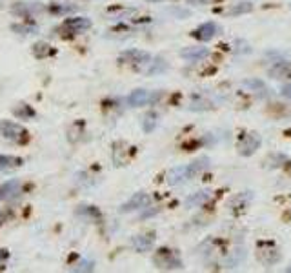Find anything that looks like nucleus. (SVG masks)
Returning a JSON list of instances; mask_svg holds the SVG:
<instances>
[{"mask_svg":"<svg viewBox=\"0 0 291 273\" xmlns=\"http://www.w3.org/2000/svg\"><path fill=\"white\" fill-rule=\"evenodd\" d=\"M218 33H220V27H218L215 22H204V24H200V26L193 31L195 39L204 40V42L206 40H211L213 37H217Z\"/></svg>","mask_w":291,"mask_h":273,"instance_id":"nucleus-9","label":"nucleus"},{"mask_svg":"<svg viewBox=\"0 0 291 273\" xmlns=\"http://www.w3.org/2000/svg\"><path fill=\"white\" fill-rule=\"evenodd\" d=\"M287 271H291V266H289V268H287Z\"/></svg>","mask_w":291,"mask_h":273,"instance_id":"nucleus-25","label":"nucleus"},{"mask_svg":"<svg viewBox=\"0 0 291 273\" xmlns=\"http://www.w3.org/2000/svg\"><path fill=\"white\" fill-rule=\"evenodd\" d=\"M261 137L256 133H248V135H244L242 140L239 142V153L244 157H249L253 155V153L261 147Z\"/></svg>","mask_w":291,"mask_h":273,"instance_id":"nucleus-4","label":"nucleus"},{"mask_svg":"<svg viewBox=\"0 0 291 273\" xmlns=\"http://www.w3.org/2000/svg\"><path fill=\"white\" fill-rule=\"evenodd\" d=\"M156 113H148L146 117H144V122H142V128H144V131L146 133H149V131H153L155 130V126H156Z\"/></svg>","mask_w":291,"mask_h":273,"instance_id":"nucleus-18","label":"nucleus"},{"mask_svg":"<svg viewBox=\"0 0 291 273\" xmlns=\"http://www.w3.org/2000/svg\"><path fill=\"white\" fill-rule=\"evenodd\" d=\"M158 97L160 95H151V93L146 91V89H135V91H131L130 93L127 102H130V106H133V108H140V106H146V104L155 102Z\"/></svg>","mask_w":291,"mask_h":273,"instance_id":"nucleus-6","label":"nucleus"},{"mask_svg":"<svg viewBox=\"0 0 291 273\" xmlns=\"http://www.w3.org/2000/svg\"><path fill=\"white\" fill-rule=\"evenodd\" d=\"M75 271H91L93 269V262L91 260H82L80 264L77 266V268H73Z\"/></svg>","mask_w":291,"mask_h":273,"instance_id":"nucleus-21","label":"nucleus"},{"mask_svg":"<svg viewBox=\"0 0 291 273\" xmlns=\"http://www.w3.org/2000/svg\"><path fill=\"white\" fill-rule=\"evenodd\" d=\"M251 51V46L244 39H239L235 40V53H249Z\"/></svg>","mask_w":291,"mask_h":273,"instance_id":"nucleus-20","label":"nucleus"},{"mask_svg":"<svg viewBox=\"0 0 291 273\" xmlns=\"http://www.w3.org/2000/svg\"><path fill=\"white\" fill-rule=\"evenodd\" d=\"M208 199H209V191H199V193H193V195L186 200V208H195V206H200V204H204Z\"/></svg>","mask_w":291,"mask_h":273,"instance_id":"nucleus-16","label":"nucleus"},{"mask_svg":"<svg viewBox=\"0 0 291 273\" xmlns=\"http://www.w3.org/2000/svg\"><path fill=\"white\" fill-rule=\"evenodd\" d=\"M155 244V233H146V235H139V237L133 238V246H135L137 252L146 253L149 252Z\"/></svg>","mask_w":291,"mask_h":273,"instance_id":"nucleus-11","label":"nucleus"},{"mask_svg":"<svg viewBox=\"0 0 291 273\" xmlns=\"http://www.w3.org/2000/svg\"><path fill=\"white\" fill-rule=\"evenodd\" d=\"M0 131L4 135L8 140H15V142H24L27 139V131L17 124V122H11V120H4L0 122Z\"/></svg>","mask_w":291,"mask_h":273,"instance_id":"nucleus-2","label":"nucleus"},{"mask_svg":"<svg viewBox=\"0 0 291 273\" xmlns=\"http://www.w3.org/2000/svg\"><path fill=\"white\" fill-rule=\"evenodd\" d=\"M118 58L122 62H127V64H144V62L151 60V55L148 51H142V49H126L124 53H120Z\"/></svg>","mask_w":291,"mask_h":273,"instance_id":"nucleus-7","label":"nucleus"},{"mask_svg":"<svg viewBox=\"0 0 291 273\" xmlns=\"http://www.w3.org/2000/svg\"><path fill=\"white\" fill-rule=\"evenodd\" d=\"M182 58H186V60H200V58H206V56L209 55V49L208 48H199V46H191V48H186L182 49Z\"/></svg>","mask_w":291,"mask_h":273,"instance_id":"nucleus-12","label":"nucleus"},{"mask_svg":"<svg viewBox=\"0 0 291 273\" xmlns=\"http://www.w3.org/2000/svg\"><path fill=\"white\" fill-rule=\"evenodd\" d=\"M149 202H151V197H149L148 193H144V191H139V193H135V195L122 206L120 211L130 213V211H137V209H144L146 206H149Z\"/></svg>","mask_w":291,"mask_h":273,"instance_id":"nucleus-3","label":"nucleus"},{"mask_svg":"<svg viewBox=\"0 0 291 273\" xmlns=\"http://www.w3.org/2000/svg\"><path fill=\"white\" fill-rule=\"evenodd\" d=\"M208 168H209V159H206V157L197 159V161H193L191 164H187V166H178V168H173L170 173H168V184H171V186L182 184V182L189 180L193 175L202 173V171L208 169Z\"/></svg>","mask_w":291,"mask_h":273,"instance_id":"nucleus-1","label":"nucleus"},{"mask_svg":"<svg viewBox=\"0 0 291 273\" xmlns=\"http://www.w3.org/2000/svg\"><path fill=\"white\" fill-rule=\"evenodd\" d=\"M268 75L277 80H289L291 78V62L289 60H278L268 70Z\"/></svg>","mask_w":291,"mask_h":273,"instance_id":"nucleus-8","label":"nucleus"},{"mask_svg":"<svg viewBox=\"0 0 291 273\" xmlns=\"http://www.w3.org/2000/svg\"><path fill=\"white\" fill-rule=\"evenodd\" d=\"M155 262L158 264V268H166V269H177V268H182V262L175 255L173 252L170 250H160L158 255L155 257Z\"/></svg>","mask_w":291,"mask_h":273,"instance_id":"nucleus-5","label":"nucleus"},{"mask_svg":"<svg viewBox=\"0 0 291 273\" xmlns=\"http://www.w3.org/2000/svg\"><path fill=\"white\" fill-rule=\"evenodd\" d=\"M187 2H191V4H208L211 0H187Z\"/></svg>","mask_w":291,"mask_h":273,"instance_id":"nucleus-23","label":"nucleus"},{"mask_svg":"<svg viewBox=\"0 0 291 273\" xmlns=\"http://www.w3.org/2000/svg\"><path fill=\"white\" fill-rule=\"evenodd\" d=\"M18 166H22V159L11 157V155H0V171L18 168Z\"/></svg>","mask_w":291,"mask_h":273,"instance_id":"nucleus-15","label":"nucleus"},{"mask_svg":"<svg viewBox=\"0 0 291 273\" xmlns=\"http://www.w3.org/2000/svg\"><path fill=\"white\" fill-rule=\"evenodd\" d=\"M168 68V64H166V60H162V58H158V60L151 62V68H148V75H156V73H162V71Z\"/></svg>","mask_w":291,"mask_h":273,"instance_id":"nucleus-19","label":"nucleus"},{"mask_svg":"<svg viewBox=\"0 0 291 273\" xmlns=\"http://www.w3.org/2000/svg\"><path fill=\"white\" fill-rule=\"evenodd\" d=\"M4 222H6V215H4L2 211H0V226L4 224Z\"/></svg>","mask_w":291,"mask_h":273,"instance_id":"nucleus-24","label":"nucleus"},{"mask_svg":"<svg viewBox=\"0 0 291 273\" xmlns=\"http://www.w3.org/2000/svg\"><path fill=\"white\" fill-rule=\"evenodd\" d=\"M258 259L266 266H273L280 260V252H277V250H261L258 252Z\"/></svg>","mask_w":291,"mask_h":273,"instance_id":"nucleus-14","label":"nucleus"},{"mask_svg":"<svg viewBox=\"0 0 291 273\" xmlns=\"http://www.w3.org/2000/svg\"><path fill=\"white\" fill-rule=\"evenodd\" d=\"M251 9H253L251 2H239V4L231 6L228 15H244V13H249Z\"/></svg>","mask_w":291,"mask_h":273,"instance_id":"nucleus-17","label":"nucleus"},{"mask_svg":"<svg viewBox=\"0 0 291 273\" xmlns=\"http://www.w3.org/2000/svg\"><path fill=\"white\" fill-rule=\"evenodd\" d=\"M282 95L287 97V99H291V84H287V86L282 87Z\"/></svg>","mask_w":291,"mask_h":273,"instance_id":"nucleus-22","label":"nucleus"},{"mask_svg":"<svg viewBox=\"0 0 291 273\" xmlns=\"http://www.w3.org/2000/svg\"><path fill=\"white\" fill-rule=\"evenodd\" d=\"M20 182L18 180H9V182H4L2 186H0V199L6 200V199H11V197L18 195L20 193Z\"/></svg>","mask_w":291,"mask_h":273,"instance_id":"nucleus-13","label":"nucleus"},{"mask_svg":"<svg viewBox=\"0 0 291 273\" xmlns=\"http://www.w3.org/2000/svg\"><path fill=\"white\" fill-rule=\"evenodd\" d=\"M91 27V20L86 17H75V18H66L64 29L71 31V33H80Z\"/></svg>","mask_w":291,"mask_h":273,"instance_id":"nucleus-10","label":"nucleus"}]
</instances>
